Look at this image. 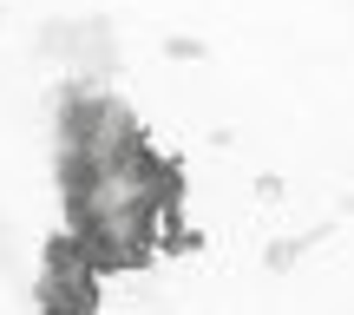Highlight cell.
I'll list each match as a JSON object with an SVG mask.
<instances>
[{
	"mask_svg": "<svg viewBox=\"0 0 354 315\" xmlns=\"http://www.w3.org/2000/svg\"><path fill=\"white\" fill-rule=\"evenodd\" d=\"M33 303L46 315H92L99 309V269H92L86 243L66 230V237L46 243V256H39V289Z\"/></svg>",
	"mask_w": 354,
	"mask_h": 315,
	"instance_id": "6da1fadb",
	"label": "cell"
}]
</instances>
